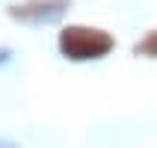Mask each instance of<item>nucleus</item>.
Returning <instances> with one entry per match:
<instances>
[{
	"instance_id": "nucleus-3",
	"label": "nucleus",
	"mask_w": 157,
	"mask_h": 148,
	"mask_svg": "<svg viewBox=\"0 0 157 148\" xmlns=\"http://www.w3.org/2000/svg\"><path fill=\"white\" fill-rule=\"evenodd\" d=\"M6 56H9V51H0V62H3V59H6Z\"/></svg>"
},
{
	"instance_id": "nucleus-1",
	"label": "nucleus",
	"mask_w": 157,
	"mask_h": 148,
	"mask_svg": "<svg viewBox=\"0 0 157 148\" xmlns=\"http://www.w3.org/2000/svg\"><path fill=\"white\" fill-rule=\"evenodd\" d=\"M59 47L71 59H98L113 47V39L101 30H86V27H71L59 39Z\"/></svg>"
},
{
	"instance_id": "nucleus-2",
	"label": "nucleus",
	"mask_w": 157,
	"mask_h": 148,
	"mask_svg": "<svg viewBox=\"0 0 157 148\" xmlns=\"http://www.w3.org/2000/svg\"><path fill=\"white\" fill-rule=\"evenodd\" d=\"M0 148H21L18 142H9V139H0Z\"/></svg>"
}]
</instances>
